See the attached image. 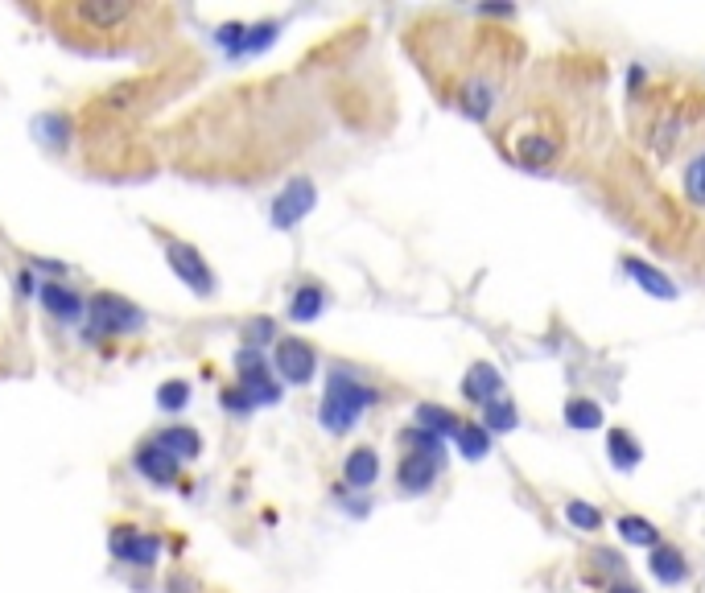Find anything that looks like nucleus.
I'll list each match as a JSON object with an SVG mask.
<instances>
[{
  "instance_id": "nucleus-1",
  "label": "nucleus",
  "mask_w": 705,
  "mask_h": 593,
  "mask_svg": "<svg viewBox=\"0 0 705 593\" xmlns=\"http://www.w3.org/2000/svg\"><path fill=\"white\" fill-rule=\"evenodd\" d=\"M376 400H380V392L372 388V383H363L351 367H330L326 392H322V404H318V425L330 437H343L359 425V416Z\"/></svg>"
},
{
  "instance_id": "nucleus-2",
  "label": "nucleus",
  "mask_w": 705,
  "mask_h": 593,
  "mask_svg": "<svg viewBox=\"0 0 705 593\" xmlns=\"http://www.w3.org/2000/svg\"><path fill=\"white\" fill-rule=\"evenodd\" d=\"M149 326V313L141 305H132L120 293H95L87 297V342L91 338H124V334H141Z\"/></svg>"
},
{
  "instance_id": "nucleus-3",
  "label": "nucleus",
  "mask_w": 705,
  "mask_h": 593,
  "mask_svg": "<svg viewBox=\"0 0 705 593\" xmlns=\"http://www.w3.org/2000/svg\"><path fill=\"white\" fill-rule=\"evenodd\" d=\"M157 239H161L165 260H170L174 276H178V281H182L194 297H215V293H219V276H215V268L207 264V256L198 252L194 243L174 239V235H165V231H157Z\"/></svg>"
},
{
  "instance_id": "nucleus-4",
  "label": "nucleus",
  "mask_w": 705,
  "mask_h": 593,
  "mask_svg": "<svg viewBox=\"0 0 705 593\" xmlns=\"http://www.w3.org/2000/svg\"><path fill=\"white\" fill-rule=\"evenodd\" d=\"M235 379H240V388L248 392V400L256 408L281 404V396H285V388L273 375V363H268L264 351H256V346H240V351H235Z\"/></svg>"
},
{
  "instance_id": "nucleus-5",
  "label": "nucleus",
  "mask_w": 705,
  "mask_h": 593,
  "mask_svg": "<svg viewBox=\"0 0 705 593\" xmlns=\"http://www.w3.org/2000/svg\"><path fill=\"white\" fill-rule=\"evenodd\" d=\"M314 206H318V186H314V178H289V182L277 190L268 219H273L277 231H293L301 219L314 211Z\"/></svg>"
},
{
  "instance_id": "nucleus-6",
  "label": "nucleus",
  "mask_w": 705,
  "mask_h": 593,
  "mask_svg": "<svg viewBox=\"0 0 705 593\" xmlns=\"http://www.w3.org/2000/svg\"><path fill=\"white\" fill-rule=\"evenodd\" d=\"M273 371L301 388V383H310L318 375V351L306 342V338H277V351H273Z\"/></svg>"
},
{
  "instance_id": "nucleus-7",
  "label": "nucleus",
  "mask_w": 705,
  "mask_h": 593,
  "mask_svg": "<svg viewBox=\"0 0 705 593\" xmlns=\"http://www.w3.org/2000/svg\"><path fill=\"white\" fill-rule=\"evenodd\" d=\"M112 556L132 569H153L161 561V540L149 536V532H137L132 523H120V528H112V540H108Z\"/></svg>"
},
{
  "instance_id": "nucleus-8",
  "label": "nucleus",
  "mask_w": 705,
  "mask_h": 593,
  "mask_svg": "<svg viewBox=\"0 0 705 593\" xmlns=\"http://www.w3.org/2000/svg\"><path fill=\"white\" fill-rule=\"evenodd\" d=\"M132 470H137L149 486H174V482H178L182 462H178L174 453L165 449L157 437H149V441H141V445H137V453H132Z\"/></svg>"
},
{
  "instance_id": "nucleus-9",
  "label": "nucleus",
  "mask_w": 705,
  "mask_h": 593,
  "mask_svg": "<svg viewBox=\"0 0 705 593\" xmlns=\"http://www.w3.org/2000/svg\"><path fill=\"white\" fill-rule=\"evenodd\" d=\"M442 458H429V453H409L405 449V458H400V466H396V486L405 495H425V491H433V482H438V474H442Z\"/></svg>"
},
{
  "instance_id": "nucleus-10",
  "label": "nucleus",
  "mask_w": 705,
  "mask_h": 593,
  "mask_svg": "<svg viewBox=\"0 0 705 593\" xmlns=\"http://www.w3.org/2000/svg\"><path fill=\"white\" fill-rule=\"evenodd\" d=\"M508 153L524 165V169H541V165H553L557 153H561V141L549 132H524V128H512V145Z\"/></svg>"
},
{
  "instance_id": "nucleus-11",
  "label": "nucleus",
  "mask_w": 705,
  "mask_h": 593,
  "mask_svg": "<svg viewBox=\"0 0 705 593\" xmlns=\"http://www.w3.org/2000/svg\"><path fill=\"white\" fill-rule=\"evenodd\" d=\"M38 301H42V309L50 313V318L62 322V326H75L83 313H87V297L75 293L71 285H62V281H46L42 293H38Z\"/></svg>"
},
{
  "instance_id": "nucleus-12",
  "label": "nucleus",
  "mask_w": 705,
  "mask_h": 593,
  "mask_svg": "<svg viewBox=\"0 0 705 593\" xmlns=\"http://www.w3.org/2000/svg\"><path fill=\"white\" fill-rule=\"evenodd\" d=\"M495 396H503V375H499V367L487 363V359L470 363V371L462 375V400H466V404L487 408Z\"/></svg>"
},
{
  "instance_id": "nucleus-13",
  "label": "nucleus",
  "mask_w": 705,
  "mask_h": 593,
  "mask_svg": "<svg viewBox=\"0 0 705 593\" xmlns=\"http://www.w3.org/2000/svg\"><path fill=\"white\" fill-rule=\"evenodd\" d=\"M623 268H627V276L635 285H640L648 297H656V301H677L681 297V285L673 281V276H664L656 264H648V260H640V256H623Z\"/></svg>"
},
{
  "instance_id": "nucleus-14",
  "label": "nucleus",
  "mask_w": 705,
  "mask_h": 593,
  "mask_svg": "<svg viewBox=\"0 0 705 593\" xmlns=\"http://www.w3.org/2000/svg\"><path fill=\"white\" fill-rule=\"evenodd\" d=\"M380 478V453L376 445H355L347 458H343V482L355 486V491H367V486H376Z\"/></svg>"
},
{
  "instance_id": "nucleus-15",
  "label": "nucleus",
  "mask_w": 705,
  "mask_h": 593,
  "mask_svg": "<svg viewBox=\"0 0 705 593\" xmlns=\"http://www.w3.org/2000/svg\"><path fill=\"white\" fill-rule=\"evenodd\" d=\"M648 573L660 585H685L689 581V561L677 544H660V548L648 552Z\"/></svg>"
},
{
  "instance_id": "nucleus-16",
  "label": "nucleus",
  "mask_w": 705,
  "mask_h": 593,
  "mask_svg": "<svg viewBox=\"0 0 705 593\" xmlns=\"http://www.w3.org/2000/svg\"><path fill=\"white\" fill-rule=\"evenodd\" d=\"M326 301H330V293H326L318 281L297 285L293 297H289V322H297V326L318 322V318H322V309H326Z\"/></svg>"
},
{
  "instance_id": "nucleus-17",
  "label": "nucleus",
  "mask_w": 705,
  "mask_h": 593,
  "mask_svg": "<svg viewBox=\"0 0 705 593\" xmlns=\"http://www.w3.org/2000/svg\"><path fill=\"white\" fill-rule=\"evenodd\" d=\"M413 425L417 429H425V433H433V437H458V429H462V421H458V412L454 408H446V404H417V412H413Z\"/></svg>"
},
{
  "instance_id": "nucleus-18",
  "label": "nucleus",
  "mask_w": 705,
  "mask_h": 593,
  "mask_svg": "<svg viewBox=\"0 0 705 593\" xmlns=\"http://www.w3.org/2000/svg\"><path fill=\"white\" fill-rule=\"evenodd\" d=\"M71 132H75V124L62 112H42L38 120H33V136H38L50 153H62L66 145H71Z\"/></svg>"
},
{
  "instance_id": "nucleus-19",
  "label": "nucleus",
  "mask_w": 705,
  "mask_h": 593,
  "mask_svg": "<svg viewBox=\"0 0 705 593\" xmlns=\"http://www.w3.org/2000/svg\"><path fill=\"white\" fill-rule=\"evenodd\" d=\"M277 38H281V21H256V25H244V29H240V46L231 50V58L264 54Z\"/></svg>"
},
{
  "instance_id": "nucleus-20",
  "label": "nucleus",
  "mask_w": 705,
  "mask_h": 593,
  "mask_svg": "<svg viewBox=\"0 0 705 593\" xmlns=\"http://www.w3.org/2000/svg\"><path fill=\"white\" fill-rule=\"evenodd\" d=\"M607 462L627 474V470H635V466L644 462V445L635 441L627 429H611V433H607Z\"/></svg>"
},
{
  "instance_id": "nucleus-21",
  "label": "nucleus",
  "mask_w": 705,
  "mask_h": 593,
  "mask_svg": "<svg viewBox=\"0 0 705 593\" xmlns=\"http://www.w3.org/2000/svg\"><path fill=\"white\" fill-rule=\"evenodd\" d=\"M615 532L627 540V544H635V548H660V528L652 519H644V515H619L615 519Z\"/></svg>"
},
{
  "instance_id": "nucleus-22",
  "label": "nucleus",
  "mask_w": 705,
  "mask_h": 593,
  "mask_svg": "<svg viewBox=\"0 0 705 593\" xmlns=\"http://www.w3.org/2000/svg\"><path fill=\"white\" fill-rule=\"evenodd\" d=\"M157 441H161L165 449H170L178 462H190V458H198V453H203V437H198L190 425H170V429H161Z\"/></svg>"
},
{
  "instance_id": "nucleus-23",
  "label": "nucleus",
  "mask_w": 705,
  "mask_h": 593,
  "mask_svg": "<svg viewBox=\"0 0 705 593\" xmlns=\"http://www.w3.org/2000/svg\"><path fill=\"white\" fill-rule=\"evenodd\" d=\"M75 17L83 25H91V29H112V25L132 21V17H137V9H132V5H79Z\"/></svg>"
},
{
  "instance_id": "nucleus-24",
  "label": "nucleus",
  "mask_w": 705,
  "mask_h": 593,
  "mask_svg": "<svg viewBox=\"0 0 705 593\" xmlns=\"http://www.w3.org/2000/svg\"><path fill=\"white\" fill-rule=\"evenodd\" d=\"M483 429L487 433H512L520 429V408L512 396H495L487 408H483Z\"/></svg>"
},
{
  "instance_id": "nucleus-25",
  "label": "nucleus",
  "mask_w": 705,
  "mask_h": 593,
  "mask_svg": "<svg viewBox=\"0 0 705 593\" xmlns=\"http://www.w3.org/2000/svg\"><path fill=\"white\" fill-rule=\"evenodd\" d=\"M454 445H458V453H462L466 462H483L487 453H491V433L483 429V421H479V425H475V421H462Z\"/></svg>"
},
{
  "instance_id": "nucleus-26",
  "label": "nucleus",
  "mask_w": 705,
  "mask_h": 593,
  "mask_svg": "<svg viewBox=\"0 0 705 593\" xmlns=\"http://www.w3.org/2000/svg\"><path fill=\"white\" fill-rule=\"evenodd\" d=\"M565 425L578 429V433H594V429H602V408L594 400H586V396L565 400Z\"/></svg>"
},
{
  "instance_id": "nucleus-27",
  "label": "nucleus",
  "mask_w": 705,
  "mask_h": 593,
  "mask_svg": "<svg viewBox=\"0 0 705 593\" xmlns=\"http://www.w3.org/2000/svg\"><path fill=\"white\" fill-rule=\"evenodd\" d=\"M400 445H405L409 453H429V458H442V462H446V441L433 437V433H425V429H417V425L400 429Z\"/></svg>"
},
{
  "instance_id": "nucleus-28",
  "label": "nucleus",
  "mask_w": 705,
  "mask_h": 593,
  "mask_svg": "<svg viewBox=\"0 0 705 593\" xmlns=\"http://www.w3.org/2000/svg\"><path fill=\"white\" fill-rule=\"evenodd\" d=\"M685 198L693 202V206H705V145L689 157V165H685Z\"/></svg>"
},
{
  "instance_id": "nucleus-29",
  "label": "nucleus",
  "mask_w": 705,
  "mask_h": 593,
  "mask_svg": "<svg viewBox=\"0 0 705 593\" xmlns=\"http://www.w3.org/2000/svg\"><path fill=\"white\" fill-rule=\"evenodd\" d=\"M565 519L574 523L578 532H598L602 528V511L594 503H586V499H569L565 503Z\"/></svg>"
},
{
  "instance_id": "nucleus-30",
  "label": "nucleus",
  "mask_w": 705,
  "mask_h": 593,
  "mask_svg": "<svg viewBox=\"0 0 705 593\" xmlns=\"http://www.w3.org/2000/svg\"><path fill=\"white\" fill-rule=\"evenodd\" d=\"M190 404V383L186 379H165L157 388V408L161 412H182Z\"/></svg>"
},
{
  "instance_id": "nucleus-31",
  "label": "nucleus",
  "mask_w": 705,
  "mask_h": 593,
  "mask_svg": "<svg viewBox=\"0 0 705 593\" xmlns=\"http://www.w3.org/2000/svg\"><path fill=\"white\" fill-rule=\"evenodd\" d=\"M268 342H277V322L273 318H248L244 322V346H268Z\"/></svg>"
},
{
  "instance_id": "nucleus-32",
  "label": "nucleus",
  "mask_w": 705,
  "mask_h": 593,
  "mask_svg": "<svg viewBox=\"0 0 705 593\" xmlns=\"http://www.w3.org/2000/svg\"><path fill=\"white\" fill-rule=\"evenodd\" d=\"M13 293H17V301H33V297L42 293L38 276H33V264H25V268H17V272H13Z\"/></svg>"
},
{
  "instance_id": "nucleus-33",
  "label": "nucleus",
  "mask_w": 705,
  "mask_h": 593,
  "mask_svg": "<svg viewBox=\"0 0 705 593\" xmlns=\"http://www.w3.org/2000/svg\"><path fill=\"white\" fill-rule=\"evenodd\" d=\"M219 404H223V408H227V412H235V416H248V412H252V408H256V404H252V400H248V392H244V388H240V383H235V388H227V392H223V396H219Z\"/></svg>"
},
{
  "instance_id": "nucleus-34",
  "label": "nucleus",
  "mask_w": 705,
  "mask_h": 593,
  "mask_svg": "<svg viewBox=\"0 0 705 593\" xmlns=\"http://www.w3.org/2000/svg\"><path fill=\"white\" fill-rule=\"evenodd\" d=\"M479 13H483V17H512L516 9H512V5H483Z\"/></svg>"
},
{
  "instance_id": "nucleus-35",
  "label": "nucleus",
  "mask_w": 705,
  "mask_h": 593,
  "mask_svg": "<svg viewBox=\"0 0 705 593\" xmlns=\"http://www.w3.org/2000/svg\"><path fill=\"white\" fill-rule=\"evenodd\" d=\"M607 593H644L640 585H627V581H615V585H607Z\"/></svg>"
}]
</instances>
